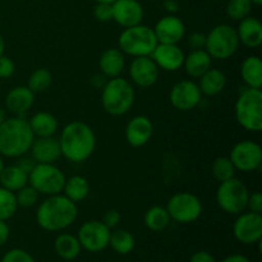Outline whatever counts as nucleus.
Instances as JSON below:
<instances>
[{
    "mask_svg": "<svg viewBox=\"0 0 262 262\" xmlns=\"http://www.w3.org/2000/svg\"><path fill=\"white\" fill-rule=\"evenodd\" d=\"M136 92L132 83L122 77L107 79L102 87L101 105L112 117H122L132 109Z\"/></svg>",
    "mask_w": 262,
    "mask_h": 262,
    "instance_id": "20e7f679",
    "label": "nucleus"
},
{
    "mask_svg": "<svg viewBox=\"0 0 262 262\" xmlns=\"http://www.w3.org/2000/svg\"><path fill=\"white\" fill-rule=\"evenodd\" d=\"M159 43H178L186 33L183 20L176 14H168L160 18L152 28Z\"/></svg>",
    "mask_w": 262,
    "mask_h": 262,
    "instance_id": "f3484780",
    "label": "nucleus"
},
{
    "mask_svg": "<svg viewBox=\"0 0 262 262\" xmlns=\"http://www.w3.org/2000/svg\"><path fill=\"white\" fill-rule=\"evenodd\" d=\"M220 262H251L250 258L246 257V256L239 255V253H235V255H230L228 257L223 258Z\"/></svg>",
    "mask_w": 262,
    "mask_h": 262,
    "instance_id": "09e8293b",
    "label": "nucleus"
},
{
    "mask_svg": "<svg viewBox=\"0 0 262 262\" xmlns=\"http://www.w3.org/2000/svg\"><path fill=\"white\" fill-rule=\"evenodd\" d=\"M184 53L178 43H158L151 58L159 67L166 72H177L183 67Z\"/></svg>",
    "mask_w": 262,
    "mask_h": 262,
    "instance_id": "a211bd4d",
    "label": "nucleus"
},
{
    "mask_svg": "<svg viewBox=\"0 0 262 262\" xmlns=\"http://www.w3.org/2000/svg\"><path fill=\"white\" fill-rule=\"evenodd\" d=\"M241 77L246 87L261 89L262 87V61L260 56H247L241 66Z\"/></svg>",
    "mask_w": 262,
    "mask_h": 262,
    "instance_id": "bb28decb",
    "label": "nucleus"
},
{
    "mask_svg": "<svg viewBox=\"0 0 262 262\" xmlns=\"http://www.w3.org/2000/svg\"><path fill=\"white\" fill-rule=\"evenodd\" d=\"M163 5L169 14H176L179 10V4L177 0H164Z\"/></svg>",
    "mask_w": 262,
    "mask_h": 262,
    "instance_id": "de8ad7c7",
    "label": "nucleus"
},
{
    "mask_svg": "<svg viewBox=\"0 0 262 262\" xmlns=\"http://www.w3.org/2000/svg\"><path fill=\"white\" fill-rule=\"evenodd\" d=\"M239 43L250 49H257L262 43V25L255 17L248 15L245 19L239 20L237 30Z\"/></svg>",
    "mask_w": 262,
    "mask_h": 262,
    "instance_id": "5701e85b",
    "label": "nucleus"
},
{
    "mask_svg": "<svg viewBox=\"0 0 262 262\" xmlns=\"http://www.w3.org/2000/svg\"><path fill=\"white\" fill-rule=\"evenodd\" d=\"M35 94L27 86H17L10 90L5 96V109L12 114L22 117L32 107Z\"/></svg>",
    "mask_w": 262,
    "mask_h": 262,
    "instance_id": "412c9836",
    "label": "nucleus"
},
{
    "mask_svg": "<svg viewBox=\"0 0 262 262\" xmlns=\"http://www.w3.org/2000/svg\"><path fill=\"white\" fill-rule=\"evenodd\" d=\"M66 174L54 164H36L28 174V183L40 194L54 196L63 192Z\"/></svg>",
    "mask_w": 262,
    "mask_h": 262,
    "instance_id": "1a4fd4ad",
    "label": "nucleus"
},
{
    "mask_svg": "<svg viewBox=\"0 0 262 262\" xmlns=\"http://www.w3.org/2000/svg\"><path fill=\"white\" fill-rule=\"evenodd\" d=\"M8 118V113H7V109H3V107H0V124H3V123L7 120Z\"/></svg>",
    "mask_w": 262,
    "mask_h": 262,
    "instance_id": "8fccbe9b",
    "label": "nucleus"
},
{
    "mask_svg": "<svg viewBox=\"0 0 262 262\" xmlns=\"http://www.w3.org/2000/svg\"><path fill=\"white\" fill-rule=\"evenodd\" d=\"M160 69L151 56H137L129 66V77L141 89H148L158 82Z\"/></svg>",
    "mask_w": 262,
    "mask_h": 262,
    "instance_id": "2eb2a0df",
    "label": "nucleus"
},
{
    "mask_svg": "<svg viewBox=\"0 0 262 262\" xmlns=\"http://www.w3.org/2000/svg\"><path fill=\"white\" fill-rule=\"evenodd\" d=\"M251 3L255 5H261L262 4V0H251Z\"/></svg>",
    "mask_w": 262,
    "mask_h": 262,
    "instance_id": "5fc2aeb1",
    "label": "nucleus"
},
{
    "mask_svg": "<svg viewBox=\"0 0 262 262\" xmlns=\"http://www.w3.org/2000/svg\"><path fill=\"white\" fill-rule=\"evenodd\" d=\"M18 210L17 197L14 192L0 187V220L8 222Z\"/></svg>",
    "mask_w": 262,
    "mask_h": 262,
    "instance_id": "72a5a7b5",
    "label": "nucleus"
},
{
    "mask_svg": "<svg viewBox=\"0 0 262 262\" xmlns=\"http://www.w3.org/2000/svg\"><path fill=\"white\" fill-rule=\"evenodd\" d=\"M38 196H40V193L32 186H28V184L15 192L18 207H23V209H30V207L35 206L38 201Z\"/></svg>",
    "mask_w": 262,
    "mask_h": 262,
    "instance_id": "e433bc0d",
    "label": "nucleus"
},
{
    "mask_svg": "<svg viewBox=\"0 0 262 262\" xmlns=\"http://www.w3.org/2000/svg\"><path fill=\"white\" fill-rule=\"evenodd\" d=\"M158 43L152 28L142 23L124 28L118 38V45H119L118 49H120L123 54H127L133 58L151 56Z\"/></svg>",
    "mask_w": 262,
    "mask_h": 262,
    "instance_id": "423d86ee",
    "label": "nucleus"
},
{
    "mask_svg": "<svg viewBox=\"0 0 262 262\" xmlns=\"http://www.w3.org/2000/svg\"><path fill=\"white\" fill-rule=\"evenodd\" d=\"M211 174L215 181L222 183V182L228 181L235 176V168L229 158L220 156V158L215 159L214 163H212Z\"/></svg>",
    "mask_w": 262,
    "mask_h": 262,
    "instance_id": "f704fd0d",
    "label": "nucleus"
},
{
    "mask_svg": "<svg viewBox=\"0 0 262 262\" xmlns=\"http://www.w3.org/2000/svg\"><path fill=\"white\" fill-rule=\"evenodd\" d=\"M95 3H109V4H113L115 0H94Z\"/></svg>",
    "mask_w": 262,
    "mask_h": 262,
    "instance_id": "603ef678",
    "label": "nucleus"
},
{
    "mask_svg": "<svg viewBox=\"0 0 262 262\" xmlns=\"http://www.w3.org/2000/svg\"><path fill=\"white\" fill-rule=\"evenodd\" d=\"M61 156L74 164L89 160L96 148V135L87 123L73 120L68 123L59 137Z\"/></svg>",
    "mask_w": 262,
    "mask_h": 262,
    "instance_id": "f257e3e1",
    "label": "nucleus"
},
{
    "mask_svg": "<svg viewBox=\"0 0 262 262\" xmlns=\"http://www.w3.org/2000/svg\"><path fill=\"white\" fill-rule=\"evenodd\" d=\"M28 184V174L17 165L4 166L0 173V187L5 189H9L12 192L19 191L25 186Z\"/></svg>",
    "mask_w": 262,
    "mask_h": 262,
    "instance_id": "c85d7f7f",
    "label": "nucleus"
},
{
    "mask_svg": "<svg viewBox=\"0 0 262 262\" xmlns=\"http://www.w3.org/2000/svg\"><path fill=\"white\" fill-rule=\"evenodd\" d=\"M9 235H10L9 225H8L7 222H4V220H0V247L4 246L5 243L8 242Z\"/></svg>",
    "mask_w": 262,
    "mask_h": 262,
    "instance_id": "49530a36",
    "label": "nucleus"
},
{
    "mask_svg": "<svg viewBox=\"0 0 262 262\" xmlns=\"http://www.w3.org/2000/svg\"><path fill=\"white\" fill-rule=\"evenodd\" d=\"M143 223L151 232H163L170 224V216L165 207L152 206L146 211L145 216H143Z\"/></svg>",
    "mask_w": 262,
    "mask_h": 262,
    "instance_id": "7c9ffc66",
    "label": "nucleus"
},
{
    "mask_svg": "<svg viewBox=\"0 0 262 262\" xmlns=\"http://www.w3.org/2000/svg\"><path fill=\"white\" fill-rule=\"evenodd\" d=\"M154 125L150 118L146 115H136L125 127V140L132 147H142L151 140Z\"/></svg>",
    "mask_w": 262,
    "mask_h": 262,
    "instance_id": "6ab92c4d",
    "label": "nucleus"
},
{
    "mask_svg": "<svg viewBox=\"0 0 262 262\" xmlns=\"http://www.w3.org/2000/svg\"><path fill=\"white\" fill-rule=\"evenodd\" d=\"M202 94L199 89V84L191 79L179 81L171 87L169 100L173 107L179 112H189L199 106L201 102Z\"/></svg>",
    "mask_w": 262,
    "mask_h": 262,
    "instance_id": "4468645a",
    "label": "nucleus"
},
{
    "mask_svg": "<svg viewBox=\"0 0 262 262\" xmlns=\"http://www.w3.org/2000/svg\"><path fill=\"white\" fill-rule=\"evenodd\" d=\"M110 232L101 220H89L79 227L77 238L83 250L97 253L109 246Z\"/></svg>",
    "mask_w": 262,
    "mask_h": 262,
    "instance_id": "f8f14e48",
    "label": "nucleus"
},
{
    "mask_svg": "<svg viewBox=\"0 0 262 262\" xmlns=\"http://www.w3.org/2000/svg\"><path fill=\"white\" fill-rule=\"evenodd\" d=\"M233 233L243 245L260 243L262 238V215L255 212H241L233 225Z\"/></svg>",
    "mask_w": 262,
    "mask_h": 262,
    "instance_id": "ddd939ff",
    "label": "nucleus"
},
{
    "mask_svg": "<svg viewBox=\"0 0 262 262\" xmlns=\"http://www.w3.org/2000/svg\"><path fill=\"white\" fill-rule=\"evenodd\" d=\"M4 50H5V40L4 37H3L2 33H0V56L4 54Z\"/></svg>",
    "mask_w": 262,
    "mask_h": 262,
    "instance_id": "3c124183",
    "label": "nucleus"
},
{
    "mask_svg": "<svg viewBox=\"0 0 262 262\" xmlns=\"http://www.w3.org/2000/svg\"><path fill=\"white\" fill-rule=\"evenodd\" d=\"M229 159L234 165L235 170L251 173L261 168L262 148L255 141H239L233 146Z\"/></svg>",
    "mask_w": 262,
    "mask_h": 262,
    "instance_id": "9b49d317",
    "label": "nucleus"
},
{
    "mask_svg": "<svg viewBox=\"0 0 262 262\" xmlns=\"http://www.w3.org/2000/svg\"><path fill=\"white\" fill-rule=\"evenodd\" d=\"M165 209L170 220L179 224H191L201 216L202 202L191 192H178L168 200Z\"/></svg>",
    "mask_w": 262,
    "mask_h": 262,
    "instance_id": "9d476101",
    "label": "nucleus"
},
{
    "mask_svg": "<svg viewBox=\"0 0 262 262\" xmlns=\"http://www.w3.org/2000/svg\"><path fill=\"white\" fill-rule=\"evenodd\" d=\"M239 48L237 31L227 23H220L210 30L206 35L205 50L212 59L227 60L237 53Z\"/></svg>",
    "mask_w": 262,
    "mask_h": 262,
    "instance_id": "0eeeda50",
    "label": "nucleus"
},
{
    "mask_svg": "<svg viewBox=\"0 0 262 262\" xmlns=\"http://www.w3.org/2000/svg\"><path fill=\"white\" fill-rule=\"evenodd\" d=\"M78 216L77 204L64 194L48 196L37 207L36 222L46 232H60L76 222Z\"/></svg>",
    "mask_w": 262,
    "mask_h": 262,
    "instance_id": "f03ea898",
    "label": "nucleus"
},
{
    "mask_svg": "<svg viewBox=\"0 0 262 262\" xmlns=\"http://www.w3.org/2000/svg\"><path fill=\"white\" fill-rule=\"evenodd\" d=\"M28 123L35 137H51L55 135L59 127L55 115L48 112L36 113L28 120Z\"/></svg>",
    "mask_w": 262,
    "mask_h": 262,
    "instance_id": "a878e982",
    "label": "nucleus"
},
{
    "mask_svg": "<svg viewBox=\"0 0 262 262\" xmlns=\"http://www.w3.org/2000/svg\"><path fill=\"white\" fill-rule=\"evenodd\" d=\"M212 66V58L206 50H192L184 56L183 67L186 73L191 78H200L205 72L209 71Z\"/></svg>",
    "mask_w": 262,
    "mask_h": 262,
    "instance_id": "b1692460",
    "label": "nucleus"
},
{
    "mask_svg": "<svg viewBox=\"0 0 262 262\" xmlns=\"http://www.w3.org/2000/svg\"><path fill=\"white\" fill-rule=\"evenodd\" d=\"M187 43L192 50H204L206 46V35L201 32H192L187 37Z\"/></svg>",
    "mask_w": 262,
    "mask_h": 262,
    "instance_id": "a19ab883",
    "label": "nucleus"
},
{
    "mask_svg": "<svg viewBox=\"0 0 262 262\" xmlns=\"http://www.w3.org/2000/svg\"><path fill=\"white\" fill-rule=\"evenodd\" d=\"M248 211L255 212V214H262V194L260 192H253L250 193L247 201Z\"/></svg>",
    "mask_w": 262,
    "mask_h": 262,
    "instance_id": "37998d69",
    "label": "nucleus"
},
{
    "mask_svg": "<svg viewBox=\"0 0 262 262\" xmlns=\"http://www.w3.org/2000/svg\"><path fill=\"white\" fill-rule=\"evenodd\" d=\"M2 262H36L35 258L22 248H13L3 256Z\"/></svg>",
    "mask_w": 262,
    "mask_h": 262,
    "instance_id": "4c0bfd02",
    "label": "nucleus"
},
{
    "mask_svg": "<svg viewBox=\"0 0 262 262\" xmlns=\"http://www.w3.org/2000/svg\"><path fill=\"white\" fill-rule=\"evenodd\" d=\"M4 161H3V158H2V155H0V173H2V170H3V168H4Z\"/></svg>",
    "mask_w": 262,
    "mask_h": 262,
    "instance_id": "864d4df0",
    "label": "nucleus"
},
{
    "mask_svg": "<svg viewBox=\"0 0 262 262\" xmlns=\"http://www.w3.org/2000/svg\"><path fill=\"white\" fill-rule=\"evenodd\" d=\"M109 246L118 255H129L136 246V239L130 232L125 229H115L110 232Z\"/></svg>",
    "mask_w": 262,
    "mask_h": 262,
    "instance_id": "2f4dec72",
    "label": "nucleus"
},
{
    "mask_svg": "<svg viewBox=\"0 0 262 262\" xmlns=\"http://www.w3.org/2000/svg\"><path fill=\"white\" fill-rule=\"evenodd\" d=\"M250 191L246 184L238 178L222 182L216 189V204L220 209L229 215H239L247 210Z\"/></svg>",
    "mask_w": 262,
    "mask_h": 262,
    "instance_id": "6e6552de",
    "label": "nucleus"
},
{
    "mask_svg": "<svg viewBox=\"0 0 262 262\" xmlns=\"http://www.w3.org/2000/svg\"><path fill=\"white\" fill-rule=\"evenodd\" d=\"M125 68V56L120 49L109 48L101 53L99 58V69L107 79L115 78L122 74Z\"/></svg>",
    "mask_w": 262,
    "mask_h": 262,
    "instance_id": "4be33fe9",
    "label": "nucleus"
},
{
    "mask_svg": "<svg viewBox=\"0 0 262 262\" xmlns=\"http://www.w3.org/2000/svg\"><path fill=\"white\" fill-rule=\"evenodd\" d=\"M30 152L36 164H54L61 156L59 141L54 136L35 137Z\"/></svg>",
    "mask_w": 262,
    "mask_h": 262,
    "instance_id": "aec40b11",
    "label": "nucleus"
},
{
    "mask_svg": "<svg viewBox=\"0 0 262 262\" xmlns=\"http://www.w3.org/2000/svg\"><path fill=\"white\" fill-rule=\"evenodd\" d=\"M94 17L99 22H110L113 20V5L109 3H96L94 8Z\"/></svg>",
    "mask_w": 262,
    "mask_h": 262,
    "instance_id": "58836bf2",
    "label": "nucleus"
},
{
    "mask_svg": "<svg viewBox=\"0 0 262 262\" xmlns=\"http://www.w3.org/2000/svg\"><path fill=\"white\" fill-rule=\"evenodd\" d=\"M15 165L22 169L26 174H30L31 170L35 168L36 161L32 158H23V156H20L19 160H18V163Z\"/></svg>",
    "mask_w": 262,
    "mask_h": 262,
    "instance_id": "a18cd8bd",
    "label": "nucleus"
},
{
    "mask_svg": "<svg viewBox=\"0 0 262 262\" xmlns=\"http://www.w3.org/2000/svg\"><path fill=\"white\" fill-rule=\"evenodd\" d=\"M251 0H229L227 4V14L233 20H242L252 12Z\"/></svg>",
    "mask_w": 262,
    "mask_h": 262,
    "instance_id": "c9c22d12",
    "label": "nucleus"
},
{
    "mask_svg": "<svg viewBox=\"0 0 262 262\" xmlns=\"http://www.w3.org/2000/svg\"><path fill=\"white\" fill-rule=\"evenodd\" d=\"M35 136L30 123L23 117L7 118L0 124V155L4 158L17 159L30 151Z\"/></svg>",
    "mask_w": 262,
    "mask_h": 262,
    "instance_id": "7ed1b4c3",
    "label": "nucleus"
},
{
    "mask_svg": "<svg viewBox=\"0 0 262 262\" xmlns=\"http://www.w3.org/2000/svg\"><path fill=\"white\" fill-rule=\"evenodd\" d=\"M61 193L74 204L84 201L90 194L89 181L82 176H73L71 178H67Z\"/></svg>",
    "mask_w": 262,
    "mask_h": 262,
    "instance_id": "c756f323",
    "label": "nucleus"
},
{
    "mask_svg": "<svg viewBox=\"0 0 262 262\" xmlns=\"http://www.w3.org/2000/svg\"><path fill=\"white\" fill-rule=\"evenodd\" d=\"M54 248L56 255L66 261H72L78 257L82 250L78 238L68 233H61L55 238Z\"/></svg>",
    "mask_w": 262,
    "mask_h": 262,
    "instance_id": "cd10ccee",
    "label": "nucleus"
},
{
    "mask_svg": "<svg viewBox=\"0 0 262 262\" xmlns=\"http://www.w3.org/2000/svg\"><path fill=\"white\" fill-rule=\"evenodd\" d=\"M112 5L113 20L123 28L133 27L142 23L145 12L138 0H115Z\"/></svg>",
    "mask_w": 262,
    "mask_h": 262,
    "instance_id": "dca6fc26",
    "label": "nucleus"
},
{
    "mask_svg": "<svg viewBox=\"0 0 262 262\" xmlns=\"http://www.w3.org/2000/svg\"><path fill=\"white\" fill-rule=\"evenodd\" d=\"M235 119L238 124L250 132L262 129V92L261 89L246 87L235 102Z\"/></svg>",
    "mask_w": 262,
    "mask_h": 262,
    "instance_id": "39448f33",
    "label": "nucleus"
},
{
    "mask_svg": "<svg viewBox=\"0 0 262 262\" xmlns=\"http://www.w3.org/2000/svg\"><path fill=\"white\" fill-rule=\"evenodd\" d=\"M199 89L202 95L216 96L227 86V76L224 72L216 68H210L199 78Z\"/></svg>",
    "mask_w": 262,
    "mask_h": 262,
    "instance_id": "393cba45",
    "label": "nucleus"
},
{
    "mask_svg": "<svg viewBox=\"0 0 262 262\" xmlns=\"http://www.w3.org/2000/svg\"><path fill=\"white\" fill-rule=\"evenodd\" d=\"M53 83V74L49 69L38 68L31 73L28 78L27 87L33 92V94H42L48 91Z\"/></svg>",
    "mask_w": 262,
    "mask_h": 262,
    "instance_id": "473e14b6",
    "label": "nucleus"
},
{
    "mask_svg": "<svg viewBox=\"0 0 262 262\" xmlns=\"http://www.w3.org/2000/svg\"><path fill=\"white\" fill-rule=\"evenodd\" d=\"M15 64L12 58L3 54L0 56V79H7L14 74Z\"/></svg>",
    "mask_w": 262,
    "mask_h": 262,
    "instance_id": "ea45409f",
    "label": "nucleus"
},
{
    "mask_svg": "<svg viewBox=\"0 0 262 262\" xmlns=\"http://www.w3.org/2000/svg\"><path fill=\"white\" fill-rule=\"evenodd\" d=\"M189 262H216L214 256L206 251H197L189 258Z\"/></svg>",
    "mask_w": 262,
    "mask_h": 262,
    "instance_id": "c03bdc74",
    "label": "nucleus"
},
{
    "mask_svg": "<svg viewBox=\"0 0 262 262\" xmlns=\"http://www.w3.org/2000/svg\"><path fill=\"white\" fill-rule=\"evenodd\" d=\"M120 219H122V216H120V212L118 211V210L112 209V210H107V211L105 212L104 216H102L101 222L104 223V224L106 225L110 230H112V229H115V228L119 225Z\"/></svg>",
    "mask_w": 262,
    "mask_h": 262,
    "instance_id": "79ce46f5",
    "label": "nucleus"
}]
</instances>
